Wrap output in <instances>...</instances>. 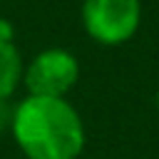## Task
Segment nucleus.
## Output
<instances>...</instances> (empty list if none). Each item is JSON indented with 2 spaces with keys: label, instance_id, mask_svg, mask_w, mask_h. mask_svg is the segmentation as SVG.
<instances>
[{
  "label": "nucleus",
  "instance_id": "obj_1",
  "mask_svg": "<svg viewBox=\"0 0 159 159\" xmlns=\"http://www.w3.org/2000/svg\"><path fill=\"white\" fill-rule=\"evenodd\" d=\"M10 134L27 159H77L84 149V122L67 97L25 94L15 102Z\"/></svg>",
  "mask_w": 159,
  "mask_h": 159
},
{
  "label": "nucleus",
  "instance_id": "obj_2",
  "mask_svg": "<svg viewBox=\"0 0 159 159\" xmlns=\"http://www.w3.org/2000/svg\"><path fill=\"white\" fill-rule=\"evenodd\" d=\"M84 32L107 47L129 42L142 25L139 0H84L80 10Z\"/></svg>",
  "mask_w": 159,
  "mask_h": 159
},
{
  "label": "nucleus",
  "instance_id": "obj_3",
  "mask_svg": "<svg viewBox=\"0 0 159 159\" xmlns=\"http://www.w3.org/2000/svg\"><path fill=\"white\" fill-rule=\"evenodd\" d=\"M80 80V60L65 47H47L25 65L22 87L35 97H67Z\"/></svg>",
  "mask_w": 159,
  "mask_h": 159
},
{
  "label": "nucleus",
  "instance_id": "obj_4",
  "mask_svg": "<svg viewBox=\"0 0 159 159\" xmlns=\"http://www.w3.org/2000/svg\"><path fill=\"white\" fill-rule=\"evenodd\" d=\"M25 77V60L15 40H0V97H10L20 89Z\"/></svg>",
  "mask_w": 159,
  "mask_h": 159
},
{
  "label": "nucleus",
  "instance_id": "obj_5",
  "mask_svg": "<svg viewBox=\"0 0 159 159\" xmlns=\"http://www.w3.org/2000/svg\"><path fill=\"white\" fill-rule=\"evenodd\" d=\"M12 114H15V102L10 97H0V132H10Z\"/></svg>",
  "mask_w": 159,
  "mask_h": 159
},
{
  "label": "nucleus",
  "instance_id": "obj_6",
  "mask_svg": "<svg viewBox=\"0 0 159 159\" xmlns=\"http://www.w3.org/2000/svg\"><path fill=\"white\" fill-rule=\"evenodd\" d=\"M157 112H159V89H157Z\"/></svg>",
  "mask_w": 159,
  "mask_h": 159
}]
</instances>
